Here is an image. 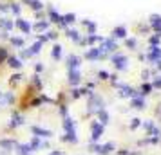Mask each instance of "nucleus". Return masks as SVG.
<instances>
[{"label":"nucleus","mask_w":161,"mask_h":155,"mask_svg":"<svg viewBox=\"0 0 161 155\" xmlns=\"http://www.w3.org/2000/svg\"><path fill=\"white\" fill-rule=\"evenodd\" d=\"M114 155H141V153L134 152V150H129V148H121V150H116Z\"/></svg>","instance_id":"09e8293b"},{"label":"nucleus","mask_w":161,"mask_h":155,"mask_svg":"<svg viewBox=\"0 0 161 155\" xmlns=\"http://www.w3.org/2000/svg\"><path fill=\"white\" fill-rule=\"evenodd\" d=\"M60 141L62 142H67V144H76L78 142V133H76V130L64 132V135H60Z\"/></svg>","instance_id":"cd10ccee"},{"label":"nucleus","mask_w":161,"mask_h":155,"mask_svg":"<svg viewBox=\"0 0 161 155\" xmlns=\"http://www.w3.org/2000/svg\"><path fill=\"white\" fill-rule=\"evenodd\" d=\"M15 101H16V99H15V94H13L11 90L2 94V106H6V105H8V106H13V105H15Z\"/></svg>","instance_id":"4c0bfd02"},{"label":"nucleus","mask_w":161,"mask_h":155,"mask_svg":"<svg viewBox=\"0 0 161 155\" xmlns=\"http://www.w3.org/2000/svg\"><path fill=\"white\" fill-rule=\"evenodd\" d=\"M8 42H9V45H11L13 49H18V51L25 47V40H24V36H13V34H11Z\"/></svg>","instance_id":"2f4dec72"},{"label":"nucleus","mask_w":161,"mask_h":155,"mask_svg":"<svg viewBox=\"0 0 161 155\" xmlns=\"http://www.w3.org/2000/svg\"><path fill=\"white\" fill-rule=\"evenodd\" d=\"M89 130H91V142H100L102 135L105 133V126H103L98 119H94V121H91Z\"/></svg>","instance_id":"423d86ee"},{"label":"nucleus","mask_w":161,"mask_h":155,"mask_svg":"<svg viewBox=\"0 0 161 155\" xmlns=\"http://www.w3.org/2000/svg\"><path fill=\"white\" fill-rule=\"evenodd\" d=\"M9 13V2H4V0H0V16L8 15Z\"/></svg>","instance_id":"864d4df0"},{"label":"nucleus","mask_w":161,"mask_h":155,"mask_svg":"<svg viewBox=\"0 0 161 155\" xmlns=\"http://www.w3.org/2000/svg\"><path fill=\"white\" fill-rule=\"evenodd\" d=\"M85 89L89 90V92H94V89H96V81H87L85 85H83Z\"/></svg>","instance_id":"4d7b16f0"},{"label":"nucleus","mask_w":161,"mask_h":155,"mask_svg":"<svg viewBox=\"0 0 161 155\" xmlns=\"http://www.w3.org/2000/svg\"><path fill=\"white\" fill-rule=\"evenodd\" d=\"M112 87V89H116L118 85H119V78H118V74H110V78H109V81H107Z\"/></svg>","instance_id":"603ef678"},{"label":"nucleus","mask_w":161,"mask_h":155,"mask_svg":"<svg viewBox=\"0 0 161 155\" xmlns=\"http://www.w3.org/2000/svg\"><path fill=\"white\" fill-rule=\"evenodd\" d=\"M154 65H156V69H154V72H156V74H161V59H159V61H156Z\"/></svg>","instance_id":"13d9d810"},{"label":"nucleus","mask_w":161,"mask_h":155,"mask_svg":"<svg viewBox=\"0 0 161 155\" xmlns=\"http://www.w3.org/2000/svg\"><path fill=\"white\" fill-rule=\"evenodd\" d=\"M58 114H60V117H67L69 116V106H67V103H60L58 101Z\"/></svg>","instance_id":"de8ad7c7"},{"label":"nucleus","mask_w":161,"mask_h":155,"mask_svg":"<svg viewBox=\"0 0 161 155\" xmlns=\"http://www.w3.org/2000/svg\"><path fill=\"white\" fill-rule=\"evenodd\" d=\"M11 56V52H9V47L8 45H0V65H4L8 58Z\"/></svg>","instance_id":"a19ab883"},{"label":"nucleus","mask_w":161,"mask_h":155,"mask_svg":"<svg viewBox=\"0 0 161 155\" xmlns=\"http://www.w3.org/2000/svg\"><path fill=\"white\" fill-rule=\"evenodd\" d=\"M45 16H47V20H49L51 23L58 25L60 18H62V13H58V11H56V8H53L51 4H49V6H45Z\"/></svg>","instance_id":"dca6fc26"},{"label":"nucleus","mask_w":161,"mask_h":155,"mask_svg":"<svg viewBox=\"0 0 161 155\" xmlns=\"http://www.w3.org/2000/svg\"><path fill=\"white\" fill-rule=\"evenodd\" d=\"M150 83H152L154 90H161V74H156L152 80H150Z\"/></svg>","instance_id":"3c124183"},{"label":"nucleus","mask_w":161,"mask_h":155,"mask_svg":"<svg viewBox=\"0 0 161 155\" xmlns=\"http://www.w3.org/2000/svg\"><path fill=\"white\" fill-rule=\"evenodd\" d=\"M110 36L114 38V40H125V38L129 36V29L125 27V25H116L114 29H112V33H110Z\"/></svg>","instance_id":"b1692460"},{"label":"nucleus","mask_w":161,"mask_h":155,"mask_svg":"<svg viewBox=\"0 0 161 155\" xmlns=\"http://www.w3.org/2000/svg\"><path fill=\"white\" fill-rule=\"evenodd\" d=\"M15 153H16V155H33L35 152L31 150L29 142H16V146H15Z\"/></svg>","instance_id":"c756f323"},{"label":"nucleus","mask_w":161,"mask_h":155,"mask_svg":"<svg viewBox=\"0 0 161 155\" xmlns=\"http://www.w3.org/2000/svg\"><path fill=\"white\" fill-rule=\"evenodd\" d=\"M29 130H31L33 135H36V137H40V139H51V137H53V132L49 130V128H44V126L31 125Z\"/></svg>","instance_id":"4468645a"},{"label":"nucleus","mask_w":161,"mask_h":155,"mask_svg":"<svg viewBox=\"0 0 161 155\" xmlns=\"http://www.w3.org/2000/svg\"><path fill=\"white\" fill-rule=\"evenodd\" d=\"M45 103H54V101H53L47 94H44V92H36L35 97H31L27 105H29L31 108H38V106H42V105H45Z\"/></svg>","instance_id":"6e6552de"},{"label":"nucleus","mask_w":161,"mask_h":155,"mask_svg":"<svg viewBox=\"0 0 161 155\" xmlns=\"http://www.w3.org/2000/svg\"><path fill=\"white\" fill-rule=\"evenodd\" d=\"M147 44L152 45V47H159V45H161V36H159V34H152V36H148Z\"/></svg>","instance_id":"c03bdc74"},{"label":"nucleus","mask_w":161,"mask_h":155,"mask_svg":"<svg viewBox=\"0 0 161 155\" xmlns=\"http://www.w3.org/2000/svg\"><path fill=\"white\" fill-rule=\"evenodd\" d=\"M154 76H156V72L150 70V69H143V70H141V80H143V81H150Z\"/></svg>","instance_id":"37998d69"},{"label":"nucleus","mask_w":161,"mask_h":155,"mask_svg":"<svg viewBox=\"0 0 161 155\" xmlns=\"http://www.w3.org/2000/svg\"><path fill=\"white\" fill-rule=\"evenodd\" d=\"M81 80H83L81 69H76V70H67V83H69V87H80Z\"/></svg>","instance_id":"1a4fd4ad"},{"label":"nucleus","mask_w":161,"mask_h":155,"mask_svg":"<svg viewBox=\"0 0 161 155\" xmlns=\"http://www.w3.org/2000/svg\"><path fill=\"white\" fill-rule=\"evenodd\" d=\"M29 87L35 90V92H42V89H44V80H42V76H40V74L35 72L33 76H31Z\"/></svg>","instance_id":"5701e85b"},{"label":"nucleus","mask_w":161,"mask_h":155,"mask_svg":"<svg viewBox=\"0 0 161 155\" xmlns=\"http://www.w3.org/2000/svg\"><path fill=\"white\" fill-rule=\"evenodd\" d=\"M18 141L13 139V137H2L0 139V150H4V152H15V146Z\"/></svg>","instance_id":"412c9836"},{"label":"nucleus","mask_w":161,"mask_h":155,"mask_svg":"<svg viewBox=\"0 0 161 155\" xmlns=\"http://www.w3.org/2000/svg\"><path fill=\"white\" fill-rule=\"evenodd\" d=\"M81 25H83V29L87 31V34H94V33H98V23H96L94 20L83 18V20H81Z\"/></svg>","instance_id":"7c9ffc66"},{"label":"nucleus","mask_w":161,"mask_h":155,"mask_svg":"<svg viewBox=\"0 0 161 155\" xmlns=\"http://www.w3.org/2000/svg\"><path fill=\"white\" fill-rule=\"evenodd\" d=\"M110 61H112V67L116 69V72H125V70L129 69V63H130L129 56L123 54V52H114V54H110Z\"/></svg>","instance_id":"20e7f679"},{"label":"nucleus","mask_w":161,"mask_h":155,"mask_svg":"<svg viewBox=\"0 0 161 155\" xmlns=\"http://www.w3.org/2000/svg\"><path fill=\"white\" fill-rule=\"evenodd\" d=\"M102 34H98V33H94V34H83V38H81V42L78 45L80 47H96V45L102 42Z\"/></svg>","instance_id":"9d476101"},{"label":"nucleus","mask_w":161,"mask_h":155,"mask_svg":"<svg viewBox=\"0 0 161 155\" xmlns=\"http://www.w3.org/2000/svg\"><path fill=\"white\" fill-rule=\"evenodd\" d=\"M141 121L143 119H139V117H132L130 121H129V130H138V128H141Z\"/></svg>","instance_id":"79ce46f5"},{"label":"nucleus","mask_w":161,"mask_h":155,"mask_svg":"<svg viewBox=\"0 0 161 155\" xmlns=\"http://www.w3.org/2000/svg\"><path fill=\"white\" fill-rule=\"evenodd\" d=\"M49 155H65V153H64L62 150H51V153Z\"/></svg>","instance_id":"bf43d9fd"},{"label":"nucleus","mask_w":161,"mask_h":155,"mask_svg":"<svg viewBox=\"0 0 161 155\" xmlns=\"http://www.w3.org/2000/svg\"><path fill=\"white\" fill-rule=\"evenodd\" d=\"M31 25H33V31H35V33L42 34V33H45V31L49 29L51 22H49L47 18H42V20H36V22H35V23H31Z\"/></svg>","instance_id":"a878e982"},{"label":"nucleus","mask_w":161,"mask_h":155,"mask_svg":"<svg viewBox=\"0 0 161 155\" xmlns=\"http://www.w3.org/2000/svg\"><path fill=\"white\" fill-rule=\"evenodd\" d=\"M83 58L89 59V61H98V59H103L102 58V52L98 49V45L96 47H87L85 49V54H83Z\"/></svg>","instance_id":"6ab92c4d"},{"label":"nucleus","mask_w":161,"mask_h":155,"mask_svg":"<svg viewBox=\"0 0 161 155\" xmlns=\"http://www.w3.org/2000/svg\"><path fill=\"white\" fill-rule=\"evenodd\" d=\"M96 119H98V121H100L103 126H107V125L110 123V114H109V110H107V108H102V110L96 114Z\"/></svg>","instance_id":"e433bc0d"},{"label":"nucleus","mask_w":161,"mask_h":155,"mask_svg":"<svg viewBox=\"0 0 161 155\" xmlns=\"http://www.w3.org/2000/svg\"><path fill=\"white\" fill-rule=\"evenodd\" d=\"M161 59V45L159 47H152V45H148V49L145 52V61L148 63H156V61H159Z\"/></svg>","instance_id":"f8f14e48"},{"label":"nucleus","mask_w":161,"mask_h":155,"mask_svg":"<svg viewBox=\"0 0 161 155\" xmlns=\"http://www.w3.org/2000/svg\"><path fill=\"white\" fill-rule=\"evenodd\" d=\"M154 116H156V121H161V101L158 103L156 110H154Z\"/></svg>","instance_id":"6e6d98bb"},{"label":"nucleus","mask_w":161,"mask_h":155,"mask_svg":"<svg viewBox=\"0 0 161 155\" xmlns=\"http://www.w3.org/2000/svg\"><path fill=\"white\" fill-rule=\"evenodd\" d=\"M65 36L73 42V44H80L81 42V38H83V34H81L80 31L76 29V27H69V29H65Z\"/></svg>","instance_id":"393cba45"},{"label":"nucleus","mask_w":161,"mask_h":155,"mask_svg":"<svg viewBox=\"0 0 161 155\" xmlns=\"http://www.w3.org/2000/svg\"><path fill=\"white\" fill-rule=\"evenodd\" d=\"M22 80H24V72L22 70H15V72L11 74V78H9V85L15 87L18 83H22Z\"/></svg>","instance_id":"58836bf2"},{"label":"nucleus","mask_w":161,"mask_h":155,"mask_svg":"<svg viewBox=\"0 0 161 155\" xmlns=\"http://www.w3.org/2000/svg\"><path fill=\"white\" fill-rule=\"evenodd\" d=\"M130 108H134V110H143V108H147V97L143 96H136L130 99Z\"/></svg>","instance_id":"c85d7f7f"},{"label":"nucleus","mask_w":161,"mask_h":155,"mask_svg":"<svg viewBox=\"0 0 161 155\" xmlns=\"http://www.w3.org/2000/svg\"><path fill=\"white\" fill-rule=\"evenodd\" d=\"M44 34L47 36V40H49V42H51V40H53V42H56V40H58V31H54V29H47Z\"/></svg>","instance_id":"8fccbe9b"},{"label":"nucleus","mask_w":161,"mask_h":155,"mask_svg":"<svg viewBox=\"0 0 161 155\" xmlns=\"http://www.w3.org/2000/svg\"><path fill=\"white\" fill-rule=\"evenodd\" d=\"M102 108H105L103 97L100 94H96V92H91L87 96V114L89 116H96Z\"/></svg>","instance_id":"7ed1b4c3"},{"label":"nucleus","mask_w":161,"mask_h":155,"mask_svg":"<svg viewBox=\"0 0 161 155\" xmlns=\"http://www.w3.org/2000/svg\"><path fill=\"white\" fill-rule=\"evenodd\" d=\"M24 125V114L22 112L15 110L13 114H11V119H9V130H15V128H20V126Z\"/></svg>","instance_id":"f3484780"},{"label":"nucleus","mask_w":161,"mask_h":155,"mask_svg":"<svg viewBox=\"0 0 161 155\" xmlns=\"http://www.w3.org/2000/svg\"><path fill=\"white\" fill-rule=\"evenodd\" d=\"M139 96H143V97H148L150 94L154 92V87H152V83L150 81H143L141 85H139Z\"/></svg>","instance_id":"72a5a7b5"},{"label":"nucleus","mask_w":161,"mask_h":155,"mask_svg":"<svg viewBox=\"0 0 161 155\" xmlns=\"http://www.w3.org/2000/svg\"><path fill=\"white\" fill-rule=\"evenodd\" d=\"M29 146L33 152H38V150H44V148H49V142H47V139H40V137H36V135H33L29 141Z\"/></svg>","instance_id":"a211bd4d"},{"label":"nucleus","mask_w":161,"mask_h":155,"mask_svg":"<svg viewBox=\"0 0 161 155\" xmlns=\"http://www.w3.org/2000/svg\"><path fill=\"white\" fill-rule=\"evenodd\" d=\"M45 70V65L42 63V61H38V63H35V72L40 74V72H44Z\"/></svg>","instance_id":"5fc2aeb1"},{"label":"nucleus","mask_w":161,"mask_h":155,"mask_svg":"<svg viewBox=\"0 0 161 155\" xmlns=\"http://www.w3.org/2000/svg\"><path fill=\"white\" fill-rule=\"evenodd\" d=\"M2 94H4V92H2V90H0V106H2Z\"/></svg>","instance_id":"052dcab7"},{"label":"nucleus","mask_w":161,"mask_h":155,"mask_svg":"<svg viewBox=\"0 0 161 155\" xmlns=\"http://www.w3.org/2000/svg\"><path fill=\"white\" fill-rule=\"evenodd\" d=\"M123 45L129 49V51H138V40H136V38L127 36V38L123 40Z\"/></svg>","instance_id":"ea45409f"},{"label":"nucleus","mask_w":161,"mask_h":155,"mask_svg":"<svg viewBox=\"0 0 161 155\" xmlns=\"http://www.w3.org/2000/svg\"><path fill=\"white\" fill-rule=\"evenodd\" d=\"M96 78H98V81H109L110 72H109V70H105V69H102V70H98Z\"/></svg>","instance_id":"49530a36"},{"label":"nucleus","mask_w":161,"mask_h":155,"mask_svg":"<svg viewBox=\"0 0 161 155\" xmlns=\"http://www.w3.org/2000/svg\"><path fill=\"white\" fill-rule=\"evenodd\" d=\"M147 23L150 25V31H154V34H159V36H161V15L152 13V15L148 16Z\"/></svg>","instance_id":"2eb2a0df"},{"label":"nucleus","mask_w":161,"mask_h":155,"mask_svg":"<svg viewBox=\"0 0 161 155\" xmlns=\"http://www.w3.org/2000/svg\"><path fill=\"white\" fill-rule=\"evenodd\" d=\"M22 4H24V6H27L33 13L45 11V4L42 2V0H22Z\"/></svg>","instance_id":"4be33fe9"},{"label":"nucleus","mask_w":161,"mask_h":155,"mask_svg":"<svg viewBox=\"0 0 161 155\" xmlns=\"http://www.w3.org/2000/svg\"><path fill=\"white\" fill-rule=\"evenodd\" d=\"M78 20V16L74 15V13H62V18H60V23L58 27L62 29H69V27H73L74 23Z\"/></svg>","instance_id":"ddd939ff"},{"label":"nucleus","mask_w":161,"mask_h":155,"mask_svg":"<svg viewBox=\"0 0 161 155\" xmlns=\"http://www.w3.org/2000/svg\"><path fill=\"white\" fill-rule=\"evenodd\" d=\"M62 128H64V132H71V130H76V121H74L71 116H67V117H62Z\"/></svg>","instance_id":"473e14b6"},{"label":"nucleus","mask_w":161,"mask_h":155,"mask_svg":"<svg viewBox=\"0 0 161 155\" xmlns=\"http://www.w3.org/2000/svg\"><path fill=\"white\" fill-rule=\"evenodd\" d=\"M15 27L22 34H31V31H33V25H31V22L29 20H25L24 16H16L15 18Z\"/></svg>","instance_id":"9b49d317"},{"label":"nucleus","mask_w":161,"mask_h":155,"mask_svg":"<svg viewBox=\"0 0 161 155\" xmlns=\"http://www.w3.org/2000/svg\"><path fill=\"white\" fill-rule=\"evenodd\" d=\"M87 150L92 152V153H96V155H112L118 148H116V142L105 141V142H89Z\"/></svg>","instance_id":"f257e3e1"},{"label":"nucleus","mask_w":161,"mask_h":155,"mask_svg":"<svg viewBox=\"0 0 161 155\" xmlns=\"http://www.w3.org/2000/svg\"><path fill=\"white\" fill-rule=\"evenodd\" d=\"M136 31H138V34H148V31H150V25H148L147 22L138 23V25H136Z\"/></svg>","instance_id":"a18cd8bd"},{"label":"nucleus","mask_w":161,"mask_h":155,"mask_svg":"<svg viewBox=\"0 0 161 155\" xmlns=\"http://www.w3.org/2000/svg\"><path fill=\"white\" fill-rule=\"evenodd\" d=\"M81 58L80 54H76V52H71V54H67L65 56V69L67 70H76V69H81Z\"/></svg>","instance_id":"0eeeda50"},{"label":"nucleus","mask_w":161,"mask_h":155,"mask_svg":"<svg viewBox=\"0 0 161 155\" xmlns=\"http://www.w3.org/2000/svg\"><path fill=\"white\" fill-rule=\"evenodd\" d=\"M98 49H100V52H102V58H109L110 54H114V52H118V42L114 40L112 36H105L102 38V42L98 44Z\"/></svg>","instance_id":"f03ea898"},{"label":"nucleus","mask_w":161,"mask_h":155,"mask_svg":"<svg viewBox=\"0 0 161 155\" xmlns=\"http://www.w3.org/2000/svg\"><path fill=\"white\" fill-rule=\"evenodd\" d=\"M51 58L54 59V61H60V59L64 58V47H62V44H54V45H53Z\"/></svg>","instance_id":"f704fd0d"},{"label":"nucleus","mask_w":161,"mask_h":155,"mask_svg":"<svg viewBox=\"0 0 161 155\" xmlns=\"http://www.w3.org/2000/svg\"><path fill=\"white\" fill-rule=\"evenodd\" d=\"M116 90H118V96L121 97V99H132V97L139 96V90L138 89H134L132 85L123 83V81H119V85L116 87Z\"/></svg>","instance_id":"39448f33"},{"label":"nucleus","mask_w":161,"mask_h":155,"mask_svg":"<svg viewBox=\"0 0 161 155\" xmlns=\"http://www.w3.org/2000/svg\"><path fill=\"white\" fill-rule=\"evenodd\" d=\"M6 65H8L9 69H13V70H22L24 59L20 58V56H16V54H11L8 58V61H6Z\"/></svg>","instance_id":"aec40b11"},{"label":"nucleus","mask_w":161,"mask_h":155,"mask_svg":"<svg viewBox=\"0 0 161 155\" xmlns=\"http://www.w3.org/2000/svg\"><path fill=\"white\" fill-rule=\"evenodd\" d=\"M15 29V20H11L9 16H0V31H6V33H11Z\"/></svg>","instance_id":"bb28decb"},{"label":"nucleus","mask_w":161,"mask_h":155,"mask_svg":"<svg viewBox=\"0 0 161 155\" xmlns=\"http://www.w3.org/2000/svg\"><path fill=\"white\" fill-rule=\"evenodd\" d=\"M9 13L15 16H22V6H20V2H16V0H9Z\"/></svg>","instance_id":"c9c22d12"}]
</instances>
